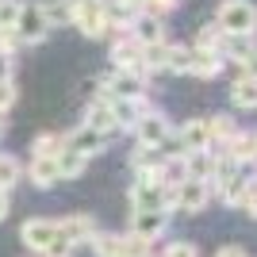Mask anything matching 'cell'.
Masks as SVG:
<instances>
[{
    "label": "cell",
    "instance_id": "6da1fadb",
    "mask_svg": "<svg viewBox=\"0 0 257 257\" xmlns=\"http://www.w3.org/2000/svg\"><path fill=\"white\" fill-rule=\"evenodd\" d=\"M215 27L223 35H238V39H253L257 35V4L253 0H223Z\"/></svg>",
    "mask_w": 257,
    "mask_h": 257
},
{
    "label": "cell",
    "instance_id": "7a4b0ae2",
    "mask_svg": "<svg viewBox=\"0 0 257 257\" xmlns=\"http://www.w3.org/2000/svg\"><path fill=\"white\" fill-rule=\"evenodd\" d=\"M12 31L20 39V46H39V43H46V35H50L54 27H50V20H46L43 4H20V16L12 23Z\"/></svg>",
    "mask_w": 257,
    "mask_h": 257
},
{
    "label": "cell",
    "instance_id": "3957f363",
    "mask_svg": "<svg viewBox=\"0 0 257 257\" xmlns=\"http://www.w3.org/2000/svg\"><path fill=\"white\" fill-rule=\"evenodd\" d=\"M69 23H73L85 39H104V35L111 31V27H107L104 0H73V8H69Z\"/></svg>",
    "mask_w": 257,
    "mask_h": 257
},
{
    "label": "cell",
    "instance_id": "277c9868",
    "mask_svg": "<svg viewBox=\"0 0 257 257\" xmlns=\"http://www.w3.org/2000/svg\"><path fill=\"white\" fill-rule=\"evenodd\" d=\"M177 188H161L154 181H135L131 184V211H173Z\"/></svg>",
    "mask_w": 257,
    "mask_h": 257
},
{
    "label": "cell",
    "instance_id": "5b68a950",
    "mask_svg": "<svg viewBox=\"0 0 257 257\" xmlns=\"http://www.w3.org/2000/svg\"><path fill=\"white\" fill-rule=\"evenodd\" d=\"M111 65H115V73H142V46L131 39V31H115L111 39Z\"/></svg>",
    "mask_w": 257,
    "mask_h": 257
},
{
    "label": "cell",
    "instance_id": "8992f818",
    "mask_svg": "<svg viewBox=\"0 0 257 257\" xmlns=\"http://www.w3.org/2000/svg\"><path fill=\"white\" fill-rule=\"evenodd\" d=\"M135 135H139V146H146V150H161V146L173 139V123L165 119V111H146V115L139 119Z\"/></svg>",
    "mask_w": 257,
    "mask_h": 257
},
{
    "label": "cell",
    "instance_id": "52a82bcc",
    "mask_svg": "<svg viewBox=\"0 0 257 257\" xmlns=\"http://www.w3.org/2000/svg\"><path fill=\"white\" fill-rule=\"evenodd\" d=\"M207 204H211V184L207 181H192V177H188L184 184H177V196H173V207H177V211L200 215Z\"/></svg>",
    "mask_w": 257,
    "mask_h": 257
},
{
    "label": "cell",
    "instance_id": "ba28073f",
    "mask_svg": "<svg viewBox=\"0 0 257 257\" xmlns=\"http://www.w3.org/2000/svg\"><path fill=\"white\" fill-rule=\"evenodd\" d=\"M100 81H104L107 100H146V77H139V73H115L111 69Z\"/></svg>",
    "mask_w": 257,
    "mask_h": 257
},
{
    "label": "cell",
    "instance_id": "9c48e42d",
    "mask_svg": "<svg viewBox=\"0 0 257 257\" xmlns=\"http://www.w3.org/2000/svg\"><path fill=\"white\" fill-rule=\"evenodd\" d=\"M54 238H58V223H54V219H27V223L20 226V242L31 249L35 257H43Z\"/></svg>",
    "mask_w": 257,
    "mask_h": 257
},
{
    "label": "cell",
    "instance_id": "30bf717a",
    "mask_svg": "<svg viewBox=\"0 0 257 257\" xmlns=\"http://www.w3.org/2000/svg\"><path fill=\"white\" fill-rule=\"evenodd\" d=\"M62 139H65V150L81 154V158H92V154H104V150H107L111 135H100V131L81 127V123H77V127L69 131V135H62Z\"/></svg>",
    "mask_w": 257,
    "mask_h": 257
},
{
    "label": "cell",
    "instance_id": "8fae6325",
    "mask_svg": "<svg viewBox=\"0 0 257 257\" xmlns=\"http://www.w3.org/2000/svg\"><path fill=\"white\" fill-rule=\"evenodd\" d=\"M58 230H62V238L69 242V246H88L92 238H96V219L85 211H77V215H65V219H58Z\"/></svg>",
    "mask_w": 257,
    "mask_h": 257
},
{
    "label": "cell",
    "instance_id": "7c38bea8",
    "mask_svg": "<svg viewBox=\"0 0 257 257\" xmlns=\"http://www.w3.org/2000/svg\"><path fill=\"white\" fill-rule=\"evenodd\" d=\"M177 146H181V154L211 150V131H207V119H188V123H181V131H177Z\"/></svg>",
    "mask_w": 257,
    "mask_h": 257
},
{
    "label": "cell",
    "instance_id": "4fadbf2b",
    "mask_svg": "<svg viewBox=\"0 0 257 257\" xmlns=\"http://www.w3.org/2000/svg\"><path fill=\"white\" fill-rule=\"evenodd\" d=\"M226 69V62L215 50H200V46H188V73L200 77V81H215V77Z\"/></svg>",
    "mask_w": 257,
    "mask_h": 257
},
{
    "label": "cell",
    "instance_id": "5bb4252c",
    "mask_svg": "<svg viewBox=\"0 0 257 257\" xmlns=\"http://www.w3.org/2000/svg\"><path fill=\"white\" fill-rule=\"evenodd\" d=\"M127 31H131V39H135L142 50H146V46H161V43H165V23H161L158 16H146V12H139V20L131 23Z\"/></svg>",
    "mask_w": 257,
    "mask_h": 257
},
{
    "label": "cell",
    "instance_id": "9a60e30c",
    "mask_svg": "<svg viewBox=\"0 0 257 257\" xmlns=\"http://www.w3.org/2000/svg\"><path fill=\"white\" fill-rule=\"evenodd\" d=\"M131 230L146 242H158L169 230V215L165 211H131Z\"/></svg>",
    "mask_w": 257,
    "mask_h": 257
},
{
    "label": "cell",
    "instance_id": "2e32d148",
    "mask_svg": "<svg viewBox=\"0 0 257 257\" xmlns=\"http://www.w3.org/2000/svg\"><path fill=\"white\" fill-rule=\"evenodd\" d=\"M161 161H165V154H161V150H146V146H139V150L131 154L135 181H154V184H161Z\"/></svg>",
    "mask_w": 257,
    "mask_h": 257
},
{
    "label": "cell",
    "instance_id": "e0dca14e",
    "mask_svg": "<svg viewBox=\"0 0 257 257\" xmlns=\"http://www.w3.org/2000/svg\"><path fill=\"white\" fill-rule=\"evenodd\" d=\"M107 107H111L115 131H135V127H139V119L150 111L146 100H107Z\"/></svg>",
    "mask_w": 257,
    "mask_h": 257
},
{
    "label": "cell",
    "instance_id": "ac0fdd59",
    "mask_svg": "<svg viewBox=\"0 0 257 257\" xmlns=\"http://www.w3.org/2000/svg\"><path fill=\"white\" fill-rule=\"evenodd\" d=\"M81 127H92L100 131V135H111L115 139V119H111V107H107V100H92V104L85 107V119H81Z\"/></svg>",
    "mask_w": 257,
    "mask_h": 257
},
{
    "label": "cell",
    "instance_id": "d6986e66",
    "mask_svg": "<svg viewBox=\"0 0 257 257\" xmlns=\"http://www.w3.org/2000/svg\"><path fill=\"white\" fill-rule=\"evenodd\" d=\"M27 181H31L35 188H54V184L62 181L54 158H31V161H27Z\"/></svg>",
    "mask_w": 257,
    "mask_h": 257
},
{
    "label": "cell",
    "instance_id": "ffe728a7",
    "mask_svg": "<svg viewBox=\"0 0 257 257\" xmlns=\"http://www.w3.org/2000/svg\"><path fill=\"white\" fill-rule=\"evenodd\" d=\"M230 104L242 111H257V77H234L230 85Z\"/></svg>",
    "mask_w": 257,
    "mask_h": 257
},
{
    "label": "cell",
    "instance_id": "44dd1931",
    "mask_svg": "<svg viewBox=\"0 0 257 257\" xmlns=\"http://www.w3.org/2000/svg\"><path fill=\"white\" fill-rule=\"evenodd\" d=\"M54 165H58V177H62V181H77V177L85 173L88 158H81V154H73V150H62L54 158Z\"/></svg>",
    "mask_w": 257,
    "mask_h": 257
},
{
    "label": "cell",
    "instance_id": "7402d4cb",
    "mask_svg": "<svg viewBox=\"0 0 257 257\" xmlns=\"http://www.w3.org/2000/svg\"><path fill=\"white\" fill-rule=\"evenodd\" d=\"M119 253L123 257H154V242H146L135 230H127V234H119Z\"/></svg>",
    "mask_w": 257,
    "mask_h": 257
},
{
    "label": "cell",
    "instance_id": "603a6c76",
    "mask_svg": "<svg viewBox=\"0 0 257 257\" xmlns=\"http://www.w3.org/2000/svg\"><path fill=\"white\" fill-rule=\"evenodd\" d=\"M184 173H188L192 181H207V177H211V150L184 154Z\"/></svg>",
    "mask_w": 257,
    "mask_h": 257
},
{
    "label": "cell",
    "instance_id": "cb8c5ba5",
    "mask_svg": "<svg viewBox=\"0 0 257 257\" xmlns=\"http://www.w3.org/2000/svg\"><path fill=\"white\" fill-rule=\"evenodd\" d=\"M207 131H211V150H219L238 127H234V119H230V115H211V119H207Z\"/></svg>",
    "mask_w": 257,
    "mask_h": 257
},
{
    "label": "cell",
    "instance_id": "d4e9b609",
    "mask_svg": "<svg viewBox=\"0 0 257 257\" xmlns=\"http://www.w3.org/2000/svg\"><path fill=\"white\" fill-rule=\"evenodd\" d=\"M65 150V139L62 135H39L31 142V158H58Z\"/></svg>",
    "mask_w": 257,
    "mask_h": 257
},
{
    "label": "cell",
    "instance_id": "484cf974",
    "mask_svg": "<svg viewBox=\"0 0 257 257\" xmlns=\"http://www.w3.org/2000/svg\"><path fill=\"white\" fill-rule=\"evenodd\" d=\"M23 177V165L12 154H0V192H8V188H16Z\"/></svg>",
    "mask_w": 257,
    "mask_h": 257
},
{
    "label": "cell",
    "instance_id": "4316f807",
    "mask_svg": "<svg viewBox=\"0 0 257 257\" xmlns=\"http://www.w3.org/2000/svg\"><path fill=\"white\" fill-rule=\"evenodd\" d=\"M88 246H92L96 257H123L119 253V234H111V230H96V238H92Z\"/></svg>",
    "mask_w": 257,
    "mask_h": 257
},
{
    "label": "cell",
    "instance_id": "83f0119b",
    "mask_svg": "<svg viewBox=\"0 0 257 257\" xmlns=\"http://www.w3.org/2000/svg\"><path fill=\"white\" fill-rule=\"evenodd\" d=\"M234 207H242L249 219H257V177H246V181H242V192H238Z\"/></svg>",
    "mask_w": 257,
    "mask_h": 257
},
{
    "label": "cell",
    "instance_id": "f1b7e54d",
    "mask_svg": "<svg viewBox=\"0 0 257 257\" xmlns=\"http://www.w3.org/2000/svg\"><path fill=\"white\" fill-rule=\"evenodd\" d=\"M165 73H188V46H165Z\"/></svg>",
    "mask_w": 257,
    "mask_h": 257
},
{
    "label": "cell",
    "instance_id": "f546056e",
    "mask_svg": "<svg viewBox=\"0 0 257 257\" xmlns=\"http://www.w3.org/2000/svg\"><path fill=\"white\" fill-rule=\"evenodd\" d=\"M196 46H200V50H215V54H219V46H223V31H219L215 23H204L200 35H196Z\"/></svg>",
    "mask_w": 257,
    "mask_h": 257
},
{
    "label": "cell",
    "instance_id": "4dcf8cb0",
    "mask_svg": "<svg viewBox=\"0 0 257 257\" xmlns=\"http://www.w3.org/2000/svg\"><path fill=\"white\" fill-rule=\"evenodd\" d=\"M234 69H238L234 77H257V43H253V46H249V50L234 62Z\"/></svg>",
    "mask_w": 257,
    "mask_h": 257
},
{
    "label": "cell",
    "instance_id": "1f68e13d",
    "mask_svg": "<svg viewBox=\"0 0 257 257\" xmlns=\"http://www.w3.org/2000/svg\"><path fill=\"white\" fill-rule=\"evenodd\" d=\"M16 107V81H0V119Z\"/></svg>",
    "mask_w": 257,
    "mask_h": 257
},
{
    "label": "cell",
    "instance_id": "d6a6232c",
    "mask_svg": "<svg viewBox=\"0 0 257 257\" xmlns=\"http://www.w3.org/2000/svg\"><path fill=\"white\" fill-rule=\"evenodd\" d=\"M139 4H142V12H146V16H158V20H161V16H165V12H173L181 0H139Z\"/></svg>",
    "mask_w": 257,
    "mask_h": 257
},
{
    "label": "cell",
    "instance_id": "836d02e7",
    "mask_svg": "<svg viewBox=\"0 0 257 257\" xmlns=\"http://www.w3.org/2000/svg\"><path fill=\"white\" fill-rule=\"evenodd\" d=\"M161 257H200V249H196L192 242H169Z\"/></svg>",
    "mask_w": 257,
    "mask_h": 257
},
{
    "label": "cell",
    "instance_id": "e575fe53",
    "mask_svg": "<svg viewBox=\"0 0 257 257\" xmlns=\"http://www.w3.org/2000/svg\"><path fill=\"white\" fill-rule=\"evenodd\" d=\"M16 73V54H0V81H12Z\"/></svg>",
    "mask_w": 257,
    "mask_h": 257
},
{
    "label": "cell",
    "instance_id": "d590c367",
    "mask_svg": "<svg viewBox=\"0 0 257 257\" xmlns=\"http://www.w3.org/2000/svg\"><path fill=\"white\" fill-rule=\"evenodd\" d=\"M215 257H249V253H246L242 246H223V249H219Z\"/></svg>",
    "mask_w": 257,
    "mask_h": 257
},
{
    "label": "cell",
    "instance_id": "8d00e7d4",
    "mask_svg": "<svg viewBox=\"0 0 257 257\" xmlns=\"http://www.w3.org/2000/svg\"><path fill=\"white\" fill-rule=\"evenodd\" d=\"M8 207H12V204H8V192H0V223L8 219Z\"/></svg>",
    "mask_w": 257,
    "mask_h": 257
},
{
    "label": "cell",
    "instance_id": "74e56055",
    "mask_svg": "<svg viewBox=\"0 0 257 257\" xmlns=\"http://www.w3.org/2000/svg\"><path fill=\"white\" fill-rule=\"evenodd\" d=\"M249 139H253V161H257V131H249Z\"/></svg>",
    "mask_w": 257,
    "mask_h": 257
},
{
    "label": "cell",
    "instance_id": "f35d334b",
    "mask_svg": "<svg viewBox=\"0 0 257 257\" xmlns=\"http://www.w3.org/2000/svg\"><path fill=\"white\" fill-rule=\"evenodd\" d=\"M0 135H4V123H0Z\"/></svg>",
    "mask_w": 257,
    "mask_h": 257
}]
</instances>
